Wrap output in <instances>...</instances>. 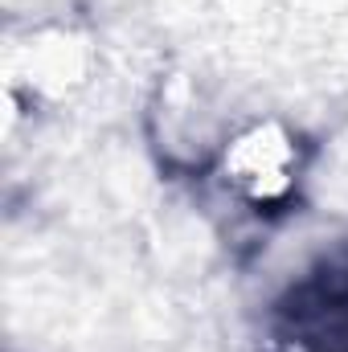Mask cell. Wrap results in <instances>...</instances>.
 Segmentation results:
<instances>
[{
    "mask_svg": "<svg viewBox=\"0 0 348 352\" xmlns=\"http://www.w3.org/2000/svg\"><path fill=\"white\" fill-rule=\"evenodd\" d=\"M307 173V144L279 119H259L226 140L213 160L221 192L250 213H283Z\"/></svg>",
    "mask_w": 348,
    "mask_h": 352,
    "instance_id": "obj_1",
    "label": "cell"
}]
</instances>
